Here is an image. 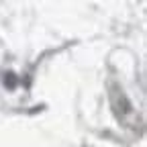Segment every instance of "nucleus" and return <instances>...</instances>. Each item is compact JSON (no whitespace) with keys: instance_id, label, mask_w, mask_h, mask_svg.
Here are the masks:
<instances>
[{"instance_id":"f257e3e1","label":"nucleus","mask_w":147,"mask_h":147,"mask_svg":"<svg viewBox=\"0 0 147 147\" xmlns=\"http://www.w3.org/2000/svg\"><path fill=\"white\" fill-rule=\"evenodd\" d=\"M110 106H113L115 115H117L119 119H125V117L133 110L131 100L127 98V94L123 92L121 86H113V88H110Z\"/></svg>"},{"instance_id":"f03ea898","label":"nucleus","mask_w":147,"mask_h":147,"mask_svg":"<svg viewBox=\"0 0 147 147\" xmlns=\"http://www.w3.org/2000/svg\"><path fill=\"white\" fill-rule=\"evenodd\" d=\"M4 84H6L8 88H14V86H16V78H14V74H12V71L4 74Z\"/></svg>"}]
</instances>
